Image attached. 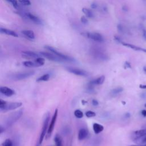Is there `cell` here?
I'll list each match as a JSON object with an SVG mask.
<instances>
[{
    "mask_svg": "<svg viewBox=\"0 0 146 146\" xmlns=\"http://www.w3.org/2000/svg\"><path fill=\"white\" fill-rule=\"evenodd\" d=\"M23 112V109H20L8 116L5 120V124L6 127H10L12 126L18 120L20 119Z\"/></svg>",
    "mask_w": 146,
    "mask_h": 146,
    "instance_id": "6da1fadb",
    "label": "cell"
},
{
    "mask_svg": "<svg viewBox=\"0 0 146 146\" xmlns=\"http://www.w3.org/2000/svg\"><path fill=\"white\" fill-rule=\"evenodd\" d=\"M49 121H50V114L48 113H46L45 115V117L43 120V126L42 128V131L39 136L38 143L39 144H42L43 139L45 136H46L47 131H48V128L49 126Z\"/></svg>",
    "mask_w": 146,
    "mask_h": 146,
    "instance_id": "7a4b0ae2",
    "label": "cell"
},
{
    "mask_svg": "<svg viewBox=\"0 0 146 146\" xmlns=\"http://www.w3.org/2000/svg\"><path fill=\"white\" fill-rule=\"evenodd\" d=\"M34 74L35 72L33 71L20 72L11 75L10 76V78L14 80H21L30 78V76L34 75Z\"/></svg>",
    "mask_w": 146,
    "mask_h": 146,
    "instance_id": "3957f363",
    "label": "cell"
},
{
    "mask_svg": "<svg viewBox=\"0 0 146 146\" xmlns=\"http://www.w3.org/2000/svg\"><path fill=\"white\" fill-rule=\"evenodd\" d=\"M44 48L46 49L49 50L51 53L55 54V55H56L59 58H60L64 60V61L74 62L75 60L72 58H71V57H70V56H69L68 55H65V54L59 52V51L56 50L55 48H54V47H51L50 46H44Z\"/></svg>",
    "mask_w": 146,
    "mask_h": 146,
    "instance_id": "277c9868",
    "label": "cell"
},
{
    "mask_svg": "<svg viewBox=\"0 0 146 146\" xmlns=\"http://www.w3.org/2000/svg\"><path fill=\"white\" fill-rule=\"evenodd\" d=\"M84 36L93 40L96 42H104V38L103 36L99 33L96 32H84L82 33Z\"/></svg>",
    "mask_w": 146,
    "mask_h": 146,
    "instance_id": "5b68a950",
    "label": "cell"
},
{
    "mask_svg": "<svg viewBox=\"0 0 146 146\" xmlns=\"http://www.w3.org/2000/svg\"><path fill=\"white\" fill-rule=\"evenodd\" d=\"M58 113V110L56 109L54 111V114L52 116L51 120L50 123L49 124L48 131H47V135H46V139H48L51 136V135L52 133V131L54 130V127H55V123H56V119H57Z\"/></svg>",
    "mask_w": 146,
    "mask_h": 146,
    "instance_id": "8992f818",
    "label": "cell"
},
{
    "mask_svg": "<svg viewBox=\"0 0 146 146\" xmlns=\"http://www.w3.org/2000/svg\"><path fill=\"white\" fill-rule=\"evenodd\" d=\"M22 105L21 102H7L6 103L4 107L0 108L1 112H7L9 111H11L19 108Z\"/></svg>",
    "mask_w": 146,
    "mask_h": 146,
    "instance_id": "52a82bcc",
    "label": "cell"
},
{
    "mask_svg": "<svg viewBox=\"0 0 146 146\" xmlns=\"http://www.w3.org/2000/svg\"><path fill=\"white\" fill-rule=\"evenodd\" d=\"M39 54H40L41 56L46 58V59L51 60V61H54V62H64V60L62 59L61 58H59L58 56H57L56 55H55V54H52V53H49L47 52H44V51H41L39 52Z\"/></svg>",
    "mask_w": 146,
    "mask_h": 146,
    "instance_id": "ba28073f",
    "label": "cell"
},
{
    "mask_svg": "<svg viewBox=\"0 0 146 146\" xmlns=\"http://www.w3.org/2000/svg\"><path fill=\"white\" fill-rule=\"evenodd\" d=\"M66 70L73 74H75L76 75H78V76H87L88 75V73L82 69H80V68H75V67H66Z\"/></svg>",
    "mask_w": 146,
    "mask_h": 146,
    "instance_id": "9c48e42d",
    "label": "cell"
},
{
    "mask_svg": "<svg viewBox=\"0 0 146 146\" xmlns=\"http://www.w3.org/2000/svg\"><path fill=\"white\" fill-rule=\"evenodd\" d=\"M145 135H146V128L133 132L131 135V138L133 140V141L135 142L137 140L141 138L142 137Z\"/></svg>",
    "mask_w": 146,
    "mask_h": 146,
    "instance_id": "30bf717a",
    "label": "cell"
},
{
    "mask_svg": "<svg viewBox=\"0 0 146 146\" xmlns=\"http://www.w3.org/2000/svg\"><path fill=\"white\" fill-rule=\"evenodd\" d=\"M23 17H25L26 18H27L28 19L31 21L32 22H34L36 24L38 25H42L43 22L37 16H36L35 15L30 13H23Z\"/></svg>",
    "mask_w": 146,
    "mask_h": 146,
    "instance_id": "8fae6325",
    "label": "cell"
},
{
    "mask_svg": "<svg viewBox=\"0 0 146 146\" xmlns=\"http://www.w3.org/2000/svg\"><path fill=\"white\" fill-rule=\"evenodd\" d=\"M0 92L6 96H11L15 94V91L13 90L6 86L1 87Z\"/></svg>",
    "mask_w": 146,
    "mask_h": 146,
    "instance_id": "7c38bea8",
    "label": "cell"
},
{
    "mask_svg": "<svg viewBox=\"0 0 146 146\" xmlns=\"http://www.w3.org/2000/svg\"><path fill=\"white\" fill-rule=\"evenodd\" d=\"M88 131L87 129L84 128H82L81 129H80L78 131V139L79 141L83 140L84 139H85L88 135Z\"/></svg>",
    "mask_w": 146,
    "mask_h": 146,
    "instance_id": "4fadbf2b",
    "label": "cell"
},
{
    "mask_svg": "<svg viewBox=\"0 0 146 146\" xmlns=\"http://www.w3.org/2000/svg\"><path fill=\"white\" fill-rule=\"evenodd\" d=\"M22 55L23 58L31 59V58H35L36 59L39 57V55L31 51H23L22 52Z\"/></svg>",
    "mask_w": 146,
    "mask_h": 146,
    "instance_id": "5bb4252c",
    "label": "cell"
},
{
    "mask_svg": "<svg viewBox=\"0 0 146 146\" xmlns=\"http://www.w3.org/2000/svg\"><path fill=\"white\" fill-rule=\"evenodd\" d=\"M0 32L2 34H5L10 35V36H14V37L18 36V35L17 34V33L16 32H15L14 31H13V30H9V29H5L3 27H1Z\"/></svg>",
    "mask_w": 146,
    "mask_h": 146,
    "instance_id": "9a60e30c",
    "label": "cell"
},
{
    "mask_svg": "<svg viewBox=\"0 0 146 146\" xmlns=\"http://www.w3.org/2000/svg\"><path fill=\"white\" fill-rule=\"evenodd\" d=\"M92 128L94 133L96 135L102 132L104 129V127L102 125L97 123H95L93 124Z\"/></svg>",
    "mask_w": 146,
    "mask_h": 146,
    "instance_id": "2e32d148",
    "label": "cell"
},
{
    "mask_svg": "<svg viewBox=\"0 0 146 146\" xmlns=\"http://www.w3.org/2000/svg\"><path fill=\"white\" fill-rule=\"evenodd\" d=\"M105 80V76L104 75H102L99 77H98V78L92 80V81H91L90 82L93 84V85H100L103 83V82H104Z\"/></svg>",
    "mask_w": 146,
    "mask_h": 146,
    "instance_id": "e0dca14e",
    "label": "cell"
},
{
    "mask_svg": "<svg viewBox=\"0 0 146 146\" xmlns=\"http://www.w3.org/2000/svg\"><path fill=\"white\" fill-rule=\"evenodd\" d=\"M21 33L26 37L30 39H34L35 38V34L33 31L30 30H22Z\"/></svg>",
    "mask_w": 146,
    "mask_h": 146,
    "instance_id": "ac0fdd59",
    "label": "cell"
},
{
    "mask_svg": "<svg viewBox=\"0 0 146 146\" xmlns=\"http://www.w3.org/2000/svg\"><path fill=\"white\" fill-rule=\"evenodd\" d=\"M23 65L27 67H40L35 61H31V60H26L22 63Z\"/></svg>",
    "mask_w": 146,
    "mask_h": 146,
    "instance_id": "d6986e66",
    "label": "cell"
},
{
    "mask_svg": "<svg viewBox=\"0 0 146 146\" xmlns=\"http://www.w3.org/2000/svg\"><path fill=\"white\" fill-rule=\"evenodd\" d=\"M123 91V88L121 87H117L112 89L110 92V95L112 96H116Z\"/></svg>",
    "mask_w": 146,
    "mask_h": 146,
    "instance_id": "ffe728a7",
    "label": "cell"
},
{
    "mask_svg": "<svg viewBox=\"0 0 146 146\" xmlns=\"http://www.w3.org/2000/svg\"><path fill=\"white\" fill-rule=\"evenodd\" d=\"M83 13L86 15V16L88 18H93L94 17V13L89 9H87L86 7H83L82 9Z\"/></svg>",
    "mask_w": 146,
    "mask_h": 146,
    "instance_id": "44dd1931",
    "label": "cell"
},
{
    "mask_svg": "<svg viewBox=\"0 0 146 146\" xmlns=\"http://www.w3.org/2000/svg\"><path fill=\"white\" fill-rule=\"evenodd\" d=\"M54 142L55 143L56 146H63V140L62 137L56 134L54 137Z\"/></svg>",
    "mask_w": 146,
    "mask_h": 146,
    "instance_id": "7402d4cb",
    "label": "cell"
},
{
    "mask_svg": "<svg viewBox=\"0 0 146 146\" xmlns=\"http://www.w3.org/2000/svg\"><path fill=\"white\" fill-rule=\"evenodd\" d=\"M102 138L100 137H96L93 139L91 141V146H99L102 143Z\"/></svg>",
    "mask_w": 146,
    "mask_h": 146,
    "instance_id": "603a6c76",
    "label": "cell"
},
{
    "mask_svg": "<svg viewBox=\"0 0 146 146\" xmlns=\"http://www.w3.org/2000/svg\"><path fill=\"white\" fill-rule=\"evenodd\" d=\"M50 78V76L48 74H44L43 75H42L41 76L39 77L36 80V81L38 82H42V81H47L49 80Z\"/></svg>",
    "mask_w": 146,
    "mask_h": 146,
    "instance_id": "cb8c5ba5",
    "label": "cell"
},
{
    "mask_svg": "<svg viewBox=\"0 0 146 146\" xmlns=\"http://www.w3.org/2000/svg\"><path fill=\"white\" fill-rule=\"evenodd\" d=\"M134 143L138 144V145H144L146 144V135L142 137L141 138L137 140Z\"/></svg>",
    "mask_w": 146,
    "mask_h": 146,
    "instance_id": "d4e9b609",
    "label": "cell"
},
{
    "mask_svg": "<svg viewBox=\"0 0 146 146\" xmlns=\"http://www.w3.org/2000/svg\"><path fill=\"white\" fill-rule=\"evenodd\" d=\"M74 116L78 119H81L83 117V113L80 110H76L74 112Z\"/></svg>",
    "mask_w": 146,
    "mask_h": 146,
    "instance_id": "484cf974",
    "label": "cell"
},
{
    "mask_svg": "<svg viewBox=\"0 0 146 146\" xmlns=\"http://www.w3.org/2000/svg\"><path fill=\"white\" fill-rule=\"evenodd\" d=\"M35 62L39 66H42L43 65H44V63H45V59L43 58H41V57H39L36 59H35Z\"/></svg>",
    "mask_w": 146,
    "mask_h": 146,
    "instance_id": "4316f807",
    "label": "cell"
},
{
    "mask_svg": "<svg viewBox=\"0 0 146 146\" xmlns=\"http://www.w3.org/2000/svg\"><path fill=\"white\" fill-rule=\"evenodd\" d=\"M2 146H13V143L10 139H6L2 144Z\"/></svg>",
    "mask_w": 146,
    "mask_h": 146,
    "instance_id": "83f0119b",
    "label": "cell"
},
{
    "mask_svg": "<svg viewBox=\"0 0 146 146\" xmlns=\"http://www.w3.org/2000/svg\"><path fill=\"white\" fill-rule=\"evenodd\" d=\"M8 3H10L15 9H18L19 8V5H18V2L17 1L15 0H9V1H6Z\"/></svg>",
    "mask_w": 146,
    "mask_h": 146,
    "instance_id": "f1b7e54d",
    "label": "cell"
},
{
    "mask_svg": "<svg viewBox=\"0 0 146 146\" xmlns=\"http://www.w3.org/2000/svg\"><path fill=\"white\" fill-rule=\"evenodd\" d=\"M85 114L87 117H94L96 116L95 112H94V111H88L86 112Z\"/></svg>",
    "mask_w": 146,
    "mask_h": 146,
    "instance_id": "f546056e",
    "label": "cell"
},
{
    "mask_svg": "<svg viewBox=\"0 0 146 146\" xmlns=\"http://www.w3.org/2000/svg\"><path fill=\"white\" fill-rule=\"evenodd\" d=\"M18 2H19L21 5H24V6L31 5V2L29 0H19Z\"/></svg>",
    "mask_w": 146,
    "mask_h": 146,
    "instance_id": "4dcf8cb0",
    "label": "cell"
},
{
    "mask_svg": "<svg viewBox=\"0 0 146 146\" xmlns=\"http://www.w3.org/2000/svg\"><path fill=\"white\" fill-rule=\"evenodd\" d=\"M80 21L82 23H83V24H87L88 22V21L87 18V17L86 16H82L80 18Z\"/></svg>",
    "mask_w": 146,
    "mask_h": 146,
    "instance_id": "1f68e13d",
    "label": "cell"
},
{
    "mask_svg": "<svg viewBox=\"0 0 146 146\" xmlns=\"http://www.w3.org/2000/svg\"><path fill=\"white\" fill-rule=\"evenodd\" d=\"M117 30L120 32V33H123L124 31V28H123V26L121 25V24H119L117 25Z\"/></svg>",
    "mask_w": 146,
    "mask_h": 146,
    "instance_id": "d6a6232c",
    "label": "cell"
},
{
    "mask_svg": "<svg viewBox=\"0 0 146 146\" xmlns=\"http://www.w3.org/2000/svg\"><path fill=\"white\" fill-rule=\"evenodd\" d=\"M97 7H98V5L96 2H92L91 4V7L92 9H96V8H97Z\"/></svg>",
    "mask_w": 146,
    "mask_h": 146,
    "instance_id": "836d02e7",
    "label": "cell"
},
{
    "mask_svg": "<svg viewBox=\"0 0 146 146\" xmlns=\"http://www.w3.org/2000/svg\"><path fill=\"white\" fill-rule=\"evenodd\" d=\"M114 38H115V40L116 41H117V42H119V43H121L123 42V41L121 40V39L119 36H115Z\"/></svg>",
    "mask_w": 146,
    "mask_h": 146,
    "instance_id": "e575fe53",
    "label": "cell"
},
{
    "mask_svg": "<svg viewBox=\"0 0 146 146\" xmlns=\"http://www.w3.org/2000/svg\"><path fill=\"white\" fill-rule=\"evenodd\" d=\"M92 105L94 106H97L99 104V102H98L96 100L93 99V100H92Z\"/></svg>",
    "mask_w": 146,
    "mask_h": 146,
    "instance_id": "d590c367",
    "label": "cell"
},
{
    "mask_svg": "<svg viewBox=\"0 0 146 146\" xmlns=\"http://www.w3.org/2000/svg\"><path fill=\"white\" fill-rule=\"evenodd\" d=\"M124 66H125V68H131V64L128 62H125Z\"/></svg>",
    "mask_w": 146,
    "mask_h": 146,
    "instance_id": "8d00e7d4",
    "label": "cell"
},
{
    "mask_svg": "<svg viewBox=\"0 0 146 146\" xmlns=\"http://www.w3.org/2000/svg\"><path fill=\"white\" fill-rule=\"evenodd\" d=\"M143 36L145 40H146V30L143 29Z\"/></svg>",
    "mask_w": 146,
    "mask_h": 146,
    "instance_id": "74e56055",
    "label": "cell"
},
{
    "mask_svg": "<svg viewBox=\"0 0 146 146\" xmlns=\"http://www.w3.org/2000/svg\"><path fill=\"white\" fill-rule=\"evenodd\" d=\"M141 115H142L143 116L146 117V110H142L141 112Z\"/></svg>",
    "mask_w": 146,
    "mask_h": 146,
    "instance_id": "f35d334b",
    "label": "cell"
},
{
    "mask_svg": "<svg viewBox=\"0 0 146 146\" xmlns=\"http://www.w3.org/2000/svg\"><path fill=\"white\" fill-rule=\"evenodd\" d=\"M5 131V127H3L2 125H1L0 127V133H2Z\"/></svg>",
    "mask_w": 146,
    "mask_h": 146,
    "instance_id": "ab89813d",
    "label": "cell"
},
{
    "mask_svg": "<svg viewBox=\"0 0 146 146\" xmlns=\"http://www.w3.org/2000/svg\"><path fill=\"white\" fill-rule=\"evenodd\" d=\"M130 116H131V114L129 113H126L124 114V117L126 119H128V118L130 117Z\"/></svg>",
    "mask_w": 146,
    "mask_h": 146,
    "instance_id": "60d3db41",
    "label": "cell"
},
{
    "mask_svg": "<svg viewBox=\"0 0 146 146\" xmlns=\"http://www.w3.org/2000/svg\"><path fill=\"white\" fill-rule=\"evenodd\" d=\"M128 146H146V144H144V145H128Z\"/></svg>",
    "mask_w": 146,
    "mask_h": 146,
    "instance_id": "b9f144b4",
    "label": "cell"
},
{
    "mask_svg": "<svg viewBox=\"0 0 146 146\" xmlns=\"http://www.w3.org/2000/svg\"><path fill=\"white\" fill-rule=\"evenodd\" d=\"M145 97H146V94H145V93H143V94H141V98H145Z\"/></svg>",
    "mask_w": 146,
    "mask_h": 146,
    "instance_id": "7bdbcfd3",
    "label": "cell"
},
{
    "mask_svg": "<svg viewBox=\"0 0 146 146\" xmlns=\"http://www.w3.org/2000/svg\"><path fill=\"white\" fill-rule=\"evenodd\" d=\"M143 70H144V71L146 73V66H145V67H143Z\"/></svg>",
    "mask_w": 146,
    "mask_h": 146,
    "instance_id": "ee69618b",
    "label": "cell"
},
{
    "mask_svg": "<svg viewBox=\"0 0 146 146\" xmlns=\"http://www.w3.org/2000/svg\"><path fill=\"white\" fill-rule=\"evenodd\" d=\"M40 144H39V143L38 142V143L36 145V146H40Z\"/></svg>",
    "mask_w": 146,
    "mask_h": 146,
    "instance_id": "f6af8a7d",
    "label": "cell"
},
{
    "mask_svg": "<svg viewBox=\"0 0 146 146\" xmlns=\"http://www.w3.org/2000/svg\"><path fill=\"white\" fill-rule=\"evenodd\" d=\"M144 106H145V107H146V103L145 104V105H144Z\"/></svg>",
    "mask_w": 146,
    "mask_h": 146,
    "instance_id": "bcb514c9",
    "label": "cell"
}]
</instances>
